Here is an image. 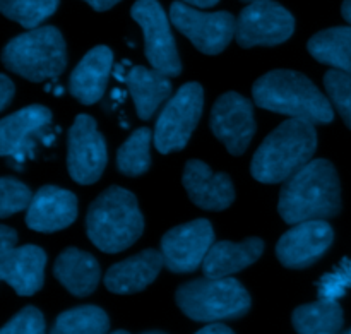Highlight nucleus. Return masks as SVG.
<instances>
[{"instance_id":"39448f33","label":"nucleus","mask_w":351,"mask_h":334,"mask_svg":"<svg viewBox=\"0 0 351 334\" xmlns=\"http://www.w3.org/2000/svg\"><path fill=\"white\" fill-rule=\"evenodd\" d=\"M7 71L33 82L57 79L67 65V48L55 26H38L12 38L2 51Z\"/></svg>"},{"instance_id":"4468645a","label":"nucleus","mask_w":351,"mask_h":334,"mask_svg":"<svg viewBox=\"0 0 351 334\" xmlns=\"http://www.w3.org/2000/svg\"><path fill=\"white\" fill-rule=\"evenodd\" d=\"M51 122V112L47 106L31 105L0 122V154L3 158L26 161L34 156L38 141H43L47 127Z\"/></svg>"},{"instance_id":"cd10ccee","label":"nucleus","mask_w":351,"mask_h":334,"mask_svg":"<svg viewBox=\"0 0 351 334\" xmlns=\"http://www.w3.org/2000/svg\"><path fill=\"white\" fill-rule=\"evenodd\" d=\"M60 0H0V10L26 29H34L53 16Z\"/></svg>"},{"instance_id":"b1692460","label":"nucleus","mask_w":351,"mask_h":334,"mask_svg":"<svg viewBox=\"0 0 351 334\" xmlns=\"http://www.w3.org/2000/svg\"><path fill=\"white\" fill-rule=\"evenodd\" d=\"M307 50L321 64L351 74V26L319 31L308 40Z\"/></svg>"},{"instance_id":"2eb2a0df","label":"nucleus","mask_w":351,"mask_h":334,"mask_svg":"<svg viewBox=\"0 0 351 334\" xmlns=\"http://www.w3.org/2000/svg\"><path fill=\"white\" fill-rule=\"evenodd\" d=\"M335 240L331 225L324 219L297 223L280 239L276 256L285 267L305 270L317 263Z\"/></svg>"},{"instance_id":"72a5a7b5","label":"nucleus","mask_w":351,"mask_h":334,"mask_svg":"<svg viewBox=\"0 0 351 334\" xmlns=\"http://www.w3.org/2000/svg\"><path fill=\"white\" fill-rule=\"evenodd\" d=\"M14 93H16V88H14V82L7 77L5 74L0 75V95H2V103H0V110H5L9 106L10 99L14 98Z\"/></svg>"},{"instance_id":"0eeeda50","label":"nucleus","mask_w":351,"mask_h":334,"mask_svg":"<svg viewBox=\"0 0 351 334\" xmlns=\"http://www.w3.org/2000/svg\"><path fill=\"white\" fill-rule=\"evenodd\" d=\"M204 106V89L199 82L182 86L165 105L154 126V146L161 154L182 151L197 127Z\"/></svg>"},{"instance_id":"7c9ffc66","label":"nucleus","mask_w":351,"mask_h":334,"mask_svg":"<svg viewBox=\"0 0 351 334\" xmlns=\"http://www.w3.org/2000/svg\"><path fill=\"white\" fill-rule=\"evenodd\" d=\"M2 334H41L45 333V318L36 307L27 305L19 314L14 315L2 329Z\"/></svg>"},{"instance_id":"e433bc0d","label":"nucleus","mask_w":351,"mask_h":334,"mask_svg":"<svg viewBox=\"0 0 351 334\" xmlns=\"http://www.w3.org/2000/svg\"><path fill=\"white\" fill-rule=\"evenodd\" d=\"M184 2L189 3V5L201 7V9H208V7L216 5V3H218L219 0H184Z\"/></svg>"},{"instance_id":"f257e3e1","label":"nucleus","mask_w":351,"mask_h":334,"mask_svg":"<svg viewBox=\"0 0 351 334\" xmlns=\"http://www.w3.org/2000/svg\"><path fill=\"white\" fill-rule=\"evenodd\" d=\"M278 211L288 225L338 216L341 187L335 165L321 158L295 171L281 187Z\"/></svg>"},{"instance_id":"9b49d317","label":"nucleus","mask_w":351,"mask_h":334,"mask_svg":"<svg viewBox=\"0 0 351 334\" xmlns=\"http://www.w3.org/2000/svg\"><path fill=\"white\" fill-rule=\"evenodd\" d=\"M67 168L72 180L81 185H91L99 180L106 167L108 153L106 141L98 130L91 115L75 117L69 130Z\"/></svg>"},{"instance_id":"5701e85b","label":"nucleus","mask_w":351,"mask_h":334,"mask_svg":"<svg viewBox=\"0 0 351 334\" xmlns=\"http://www.w3.org/2000/svg\"><path fill=\"white\" fill-rule=\"evenodd\" d=\"M123 82L129 88L137 115L143 120H149L160 108L161 103L170 98L171 89H173L167 74L156 69L143 67V65L130 69Z\"/></svg>"},{"instance_id":"473e14b6","label":"nucleus","mask_w":351,"mask_h":334,"mask_svg":"<svg viewBox=\"0 0 351 334\" xmlns=\"http://www.w3.org/2000/svg\"><path fill=\"white\" fill-rule=\"evenodd\" d=\"M17 243V233L14 232L9 226L2 225L0 226V254L9 252L10 249H14Z\"/></svg>"},{"instance_id":"20e7f679","label":"nucleus","mask_w":351,"mask_h":334,"mask_svg":"<svg viewBox=\"0 0 351 334\" xmlns=\"http://www.w3.org/2000/svg\"><path fill=\"white\" fill-rule=\"evenodd\" d=\"M86 232L89 240L106 254H119L134 246L144 232L136 195L117 185L103 191L89 206Z\"/></svg>"},{"instance_id":"6e6552de","label":"nucleus","mask_w":351,"mask_h":334,"mask_svg":"<svg viewBox=\"0 0 351 334\" xmlns=\"http://www.w3.org/2000/svg\"><path fill=\"white\" fill-rule=\"evenodd\" d=\"M170 21L199 51L206 55L221 53L237 31V19L226 10L202 12L184 0L171 3Z\"/></svg>"},{"instance_id":"aec40b11","label":"nucleus","mask_w":351,"mask_h":334,"mask_svg":"<svg viewBox=\"0 0 351 334\" xmlns=\"http://www.w3.org/2000/svg\"><path fill=\"white\" fill-rule=\"evenodd\" d=\"M112 64L113 53L108 47L99 45L91 48L72 71L69 93L82 105H95L105 93Z\"/></svg>"},{"instance_id":"423d86ee","label":"nucleus","mask_w":351,"mask_h":334,"mask_svg":"<svg viewBox=\"0 0 351 334\" xmlns=\"http://www.w3.org/2000/svg\"><path fill=\"white\" fill-rule=\"evenodd\" d=\"M178 309L195 322L243 318L250 311V295L233 278H201L184 283L175 294Z\"/></svg>"},{"instance_id":"412c9836","label":"nucleus","mask_w":351,"mask_h":334,"mask_svg":"<svg viewBox=\"0 0 351 334\" xmlns=\"http://www.w3.org/2000/svg\"><path fill=\"white\" fill-rule=\"evenodd\" d=\"M53 274L74 297H89L98 288L101 270L89 252L69 247L53 264Z\"/></svg>"},{"instance_id":"f8f14e48","label":"nucleus","mask_w":351,"mask_h":334,"mask_svg":"<svg viewBox=\"0 0 351 334\" xmlns=\"http://www.w3.org/2000/svg\"><path fill=\"white\" fill-rule=\"evenodd\" d=\"M215 243V230L208 219H194L168 230L161 239L165 266L171 273H192L204 263Z\"/></svg>"},{"instance_id":"ea45409f","label":"nucleus","mask_w":351,"mask_h":334,"mask_svg":"<svg viewBox=\"0 0 351 334\" xmlns=\"http://www.w3.org/2000/svg\"><path fill=\"white\" fill-rule=\"evenodd\" d=\"M243 2H257V0H243Z\"/></svg>"},{"instance_id":"bb28decb","label":"nucleus","mask_w":351,"mask_h":334,"mask_svg":"<svg viewBox=\"0 0 351 334\" xmlns=\"http://www.w3.org/2000/svg\"><path fill=\"white\" fill-rule=\"evenodd\" d=\"M149 144L151 130L147 127L134 130L117 153V168L120 174L127 177H139L146 174L151 167Z\"/></svg>"},{"instance_id":"58836bf2","label":"nucleus","mask_w":351,"mask_h":334,"mask_svg":"<svg viewBox=\"0 0 351 334\" xmlns=\"http://www.w3.org/2000/svg\"><path fill=\"white\" fill-rule=\"evenodd\" d=\"M341 267H345V270L351 274V259H343L341 261Z\"/></svg>"},{"instance_id":"f704fd0d","label":"nucleus","mask_w":351,"mask_h":334,"mask_svg":"<svg viewBox=\"0 0 351 334\" xmlns=\"http://www.w3.org/2000/svg\"><path fill=\"white\" fill-rule=\"evenodd\" d=\"M199 334H232V329L226 324H221V321L208 322L202 329H199Z\"/></svg>"},{"instance_id":"393cba45","label":"nucleus","mask_w":351,"mask_h":334,"mask_svg":"<svg viewBox=\"0 0 351 334\" xmlns=\"http://www.w3.org/2000/svg\"><path fill=\"white\" fill-rule=\"evenodd\" d=\"M291 322L297 333L302 334H335L343 328L341 305L338 300H322L300 305L293 311Z\"/></svg>"},{"instance_id":"1a4fd4ad","label":"nucleus","mask_w":351,"mask_h":334,"mask_svg":"<svg viewBox=\"0 0 351 334\" xmlns=\"http://www.w3.org/2000/svg\"><path fill=\"white\" fill-rule=\"evenodd\" d=\"M295 31V17L281 3L273 0L250 2L237 17L235 40L240 47H274L290 40Z\"/></svg>"},{"instance_id":"dca6fc26","label":"nucleus","mask_w":351,"mask_h":334,"mask_svg":"<svg viewBox=\"0 0 351 334\" xmlns=\"http://www.w3.org/2000/svg\"><path fill=\"white\" fill-rule=\"evenodd\" d=\"M189 199L206 211H225L235 201V189L226 174H215L201 160H189L182 175Z\"/></svg>"},{"instance_id":"4c0bfd02","label":"nucleus","mask_w":351,"mask_h":334,"mask_svg":"<svg viewBox=\"0 0 351 334\" xmlns=\"http://www.w3.org/2000/svg\"><path fill=\"white\" fill-rule=\"evenodd\" d=\"M341 14H343V17H345L346 23L351 26V0H345V2H343Z\"/></svg>"},{"instance_id":"2f4dec72","label":"nucleus","mask_w":351,"mask_h":334,"mask_svg":"<svg viewBox=\"0 0 351 334\" xmlns=\"http://www.w3.org/2000/svg\"><path fill=\"white\" fill-rule=\"evenodd\" d=\"M351 288V274L345 267H336L332 273L324 274L317 283V295L322 300H339Z\"/></svg>"},{"instance_id":"c85d7f7f","label":"nucleus","mask_w":351,"mask_h":334,"mask_svg":"<svg viewBox=\"0 0 351 334\" xmlns=\"http://www.w3.org/2000/svg\"><path fill=\"white\" fill-rule=\"evenodd\" d=\"M324 88L332 106L351 129V74L332 69L324 74Z\"/></svg>"},{"instance_id":"ddd939ff","label":"nucleus","mask_w":351,"mask_h":334,"mask_svg":"<svg viewBox=\"0 0 351 334\" xmlns=\"http://www.w3.org/2000/svg\"><path fill=\"white\" fill-rule=\"evenodd\" d=\"M209 126L230 154L242 156L256 134L252 103L235 91L225 93L213 105Z\"/></svg>"},{"instance_id":"a19ab883","label":"nucleus","mask_w":351,"mask_h":334,"mask_svg":"<svg viewBox=\"0 0 351 334\" xmlns=\"http://www.w3.org/2000/svg\"><path fill=\"white\" fill-rule=\"evenodd\" d=\"M350 333H351V329H350Z\"/></svg>"},{"instance_id":"c756f323","label":"nucleus","mask_w":351,"mask_h":334,"mask_svg":"<svg viewBox=\"0 0 351 334\" xmlns=\"http://www.w3.org/2000/svg\"><path fill=\"white\" fill-rule=\"evenodd\" d=\"M33 201L29 187L14 177H2L0 180V218H9L23 209L29 208Z\"/></svg>"},{"instance_id":"7ed1b4c3","label":"nucleus","mask_w":351,"mask_h":334,"mask_svg":"<svg viewBox=\"0 0 351 334\" xmlns=\"http://www.w3.org/2000/svg\"><path fill=\"white\" fill-rule=\"evenodd\" d=\"M317 150L314 123L288 119L257 147L250 174L263 184H281L308 163Z\"/></svg>"},{"instance_id":"f03ea898","label":"nucleus","mask_w":351,"mask_h":334,"mask_svg":"<svg viewBox=\"0 0 351 334\" xmlns=\"http://www.w3.org/2000/svg\"><path fill=\"white\" fill-rule=\"evenodd\" d=\"M254 102L269 112L321 126L335 120L332 103L317 86L295 71H271L254 82Z\"/></svg>"},{"instance_id":"f3484780","label":"nucleus","mask_w":351,"mask_h":334,"mask_svg":"<svg viewBox=\"0 0 351 334\" xmlns=\"http://www.w3.org/2000/svg\"><path fill=\"white\" fill-rule=\"evenodd\" d=\"M77 218V198L71 191L45 185L33 195L26 225L34 232L53 233L67 228Z\"/></svg>"},{"instance_id":"c9c22d12","label":"nucleus","mask_w":351,"mask_h":334,"mask_svg":"<svg viewBox=\"0 0 351 334\" xmlns=\"http://www.w3.org/2000/svg\"><path fill=\"white\" fill-rule=\"evenodd\" d=\"M84 2L89 3V5H91L95 10H98V12H105V10L112 9L113 5H117L120 0H84Z\"/></svg>"},{"instance_id":"4be33fe9","label":"nucleus","mask_w":351,"mask_h":334,"mask_svg":"<svg viewBox=\"0 0 351 334\" xmlns=\"http://www.w3.org/2000/svg\"><path fill=\"white\" fill-rule=\"evenodd\" d=\"M264 252V242L261 239H245L243 242H215L206 254L202 271L208 278H226L245 267L252 266Z\"/></svg>"},{"instance_id":"a211bd4d","label":"nucleus","mask_w":351,"mask_h":334,"mask_svg":"<svg viewBox=\"0 0 351 334\" xmlns=\"http://www.w3.org/2000/svg\"><path fill=\"white\" fill-rule=\"evenodd\" d=\"M47 254L38 246L14 247L0 254V276L21 297L36 294L45 281Z\"/></svg>"},{"instance_id":"6ab92c4d","label":"nucleus","mask_w":351,"mask_h":334,"mask_svg":"<svg viewBox=\"0 0 351 334\" xmlns=\"http://www.w3.org/2000/svg\"><path fill=\"white\" fill-rule=\"evenodd\" d=\"M163 254L154 249L130 256L113 264L105 274V287L112 294L130 295L149 287L163 267Z\"/></svg>"},{"instance_id":"9d476101","label":"nucleus","mask_w":351,"mask_h":334,"mask_svg":"<svg viewBox=\"0 0 351 334\" xmlns=\"http://www.w3.org/2000/svg\"><path fill=\"white\" fill-rule=\"evenodd\" d=\"M132 19L144 31V51L151 67L175 77L182 72L177 43L171 34L170 21L158 0H137L130 9Z\"/></svg>"},{"instance_id":"a878e982","label":"nucleus","mask_w":351,"mask_h":334,"mask_svg":"<svg viewBox=\"0 0 351 334\" xmlns=\"http://www.w3.org/2000/svg\"><path fill=\"white\" fill-rule=\"evenodd\" d=\"M110 329V319L103 309L96 305L65 311L55 319L51 333L57 334H103Z\"/></svg>"}]
</instances>
